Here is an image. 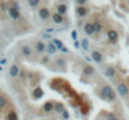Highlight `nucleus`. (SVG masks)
I'll use <instances>...</instances> for the list:
<instances>
[{
    "instance_id": "1",
    "label": "nucleus",
    "mask_w": 129,
    "mask_h": 120,
    "mask_svg": "<svg viewBox=\"0 0 129 120\" xmlns=\"http://www.w3.org/2000/svg\"><path fill=\"white\" fill-rule=\"evenodd\" d=\"M21 60L16 88L30 120H123L113 88L84 60Z\"/></svg>"
},
{
    "instance_id": "2",
    "label": "nucleus",
    "mask_w": 129,
    "mask_h": 120,
    "mask_svg": "<svg viewBox=\"0 0 129 120\" xmlns=\"http://www.w3.org/2000/svg\"><path fill=\"white\" fill-rule=\"evenodd\" d=\"M0 120H20L19 111L11 96L0 88Z\"/></svg>"
}]
</instances>
